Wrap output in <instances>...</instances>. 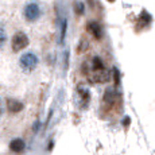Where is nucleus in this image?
Returning a JSON list of instances; mask_svg holds the SVG:
<instances>
[{"instance_id":"obj_1","label":"nucleus","mask_w":155,"mask_h":155,"mask_svg":"<svg viewBox=\"0 0 155 155\" xmlns=\"http://www.w3.org/2000/svg\"><path fill=\"white\" fill-rule=\"evenodd\" d=\"M82 73L93 84H104V82H108L111 78V74L107 70L105 65L100 57H93L91 62H84Z\"/></svg>"},{"instance_id":"obj_2","label":"nucleus","mask_w":155,"mask_h":155,"mask_svg":"<svg viewBox=\"0 0 155 155\" xmlns=\"http://www.w3.org/2000/svg\"><path fill=\"white\" fill-rule=\"evenodd\" d=\"M38 64H39V58L37 57V54L34 53H25L22 57L19 58V66L22 68L27 73H31L37 69Z\"/></svg>"},{"instance_id":"obj_3","label":"nucleus","mask_w":155,"mask_h":155,"mask_svg":"<svg viewBox=\"0 0 155 155\" xmlns=\"http://www.w3.org/2000/svg\"><path fill=\"white\" fill-rule=\"evenodd\" d=\"M23 15H25V19L27 22H35L42 15V8H41V5L37 2H30L25 5Z\"/></svg>"},{"instance_id":"obj_4","label":"nucleus","mask_w":155,"mask_h":155,"mask_svg":"<svg viewBox=\"0 0 155 155\" xmlns=\"http://www.w3.org/2000/svg\"><path fill=\"white\" fill-rule=\"evenodd\" d=\"M28 43H30L28 37L25 34V32H22V31L14 34L12 41H11V46H12V50L15 53L22 51L23 49H26V47L28 46Z\"/></svg>"},{"instance_id":"obj_5","label":"nucleus","mask_w":155,"mask_h":155,"mask_svg":"<svg viewBox=\"0 0 155 155\" xmlns=\"http://www.w3.org/2000/svg\"><path fill=\"white\" fill-rule=\"evenodd\" d=\"M86 30H88V32L92 35V37L94 38V39L100 41L101 38L104 37V31H103V27L99 25L97 22H94V20H91V22H88V25H86Z\"/></svg>"},{"instance_id":"obj_6","label":"nucleus","mask_w":155,"mask_h":155,"mask_svg":"<svg viewBox=\"0 0 155 155\" xmlns=\"http://www.w3.org/2000/svg\"><path fill=\"white\" fill-rule=\"evenodd\" d=\"M115 103H116V93H115V91L111 89V88H108L105 91V93H104V96H103L104 107H105V108H112V107L115 105Z\"/></svg>"},{"instance_id":"obj_7","label":"nucleus","mask_w":155,"mask_h":155,"mask_svg":"<svg viewBox=\"0 0 155 155\" xmlns=\"http://www.w3.org/2000/svg\"><path fill=\"white\" fill-rule=\"evenodd\" d=\"M25 148H26V143H25L23 139H20V138L12 139L11 143H10V150L14 151V153L20 154V153H23V151H25Z\"/></svg>"},{"instance_id":"obj_8","label":"nucleus","mask_w":155,"mask_h":155,"mask_svg":"<svg viewBox=\"0 0 155 155\" xmlns=\"http://www.w3.org/2000/svg\"><path fill=\"white\" fill-rule=\"evenodd\" d=\"M5 107H7V111L11 113H18L23 109V104L15 99H8L5 103Z\"/></svg>"},{"instance_id":"obj_9","label":"nucleus","mask_w":155,"mask_h":155,"mask_svg":"<svg viewBox=\"0 0 155 155\" xmlns=\"http://www.w3.org/2000/svg\"><path fill=\"white\" fill-rule=\"evenodd\" d=\"M77 92H78V96L81 101L84 103V105H88L89 103V99H91V94H89V91L84 86H78V89H77Z\"/></svg>"},{"instance_id":"obj_10","label":"nucleus","mask_w":155,"mask_h":155,"mask_svg":"<svg viewBox=\"0 0 155 155\" xmlns=\"http://www.w3.org/2000/svg\"><path fill=\"white\" fill-rule=\"evenodd\" d=\"M5 42H7V32H5V30L0 26V50L4 47Z\"/></svg>"},{"instance_id":"obj_11","label":"nucleus","mask_w":155,"mask_h":155,"mask_svg":"<svg viewBox=\"0 0 155 155\" xmlns=\"http://www.w3.org/2000/svg\"><path fill=\"white\" fill-rule=\"evenodd\" d=\"M84 11H85L84 3H81V2H76V3H74V12H76L77 15H82V14H84Z\"/></svg>"},{"instance_id":"obj_12","label":"nucleus","mask_w":155,"mask_h":155,"mask_svg":"<svg viewBox=\"0 0 155 155\" xmlns=\"http://www.w3.org/2000/svg\"><path fill=\"white\" fill-rule=\"evenodd\" d=\"M62 31H61V42H64V39H65V32H66V20H64L62 22Z\"/></svg>"},{"instance_id":"obj_13","label":"nucleus","mask_w":155,"mask_h":155,"mask_svg":"<svg viewBox=\"0 0 155 155\" xmlns=\"http://www.w3.org/2000/svg\"><path fill=\"white\" fill-rule=\"evenodd\" d=\"M113 77H115V82H116V85H119V71L117 69H113Z\"/></svg>"},{"instance_id":"obj_14","label":"nucleus","mask_w":155,"mask_h":155,"mask_svg":"<svg viewBox=\"0 0 155 155\" xmlns=\"http://www.w3.org/2000/svg\"><path fill=\"white\" fill-rule=\"evenodd\" d=\"M81 42H82V45H85V47H88V42H86L85 39H82ZM82 51H84V49H82V46L80 45V46H78V53H82Z\"/></svg>"},{"instance_id":"obj_15","label":"nucleus","mask_w":155,"mask_h":155,"mask_svg":"<svg viewBox=\"0 0 155 155\" xmlns=\"http://www.w3.org/2000/svg\"><path fill=\"white\" fill-rule=\"evenodd\" d=\"M3 111H4V104H3V100H2V97H0V119H2V116H3Z\"/></svg>"},{"instance_id":"obj_16","label":"nucleus","mask_w":155,"mask_h":155,"mask_svg":"<svg viewBox=\"0 0 155 155\" xmlns=\"http://www.w3.org/2000/svg\"><path fill=\"white\" fill-rule=\"evenodd\" d=\"M130 117H128V116H126V117H124V120H123V124H124V127H127L128 124H130Z\"/></svg>"},{"instance_id":"obj_17","label":"nucleus","mask_w":155,"mask_h":155,"mask_svg":"<svg viewBox=\"0 0 155 155\" xmlns=\"http://www.w3.org/2000/svg\"><path fill=\"white\" fill-rule=\"evenodd\" d=\"M108 2H111V3H113V2H115V0H108Z\"/></svg>"}]
</instances>
